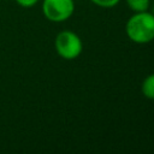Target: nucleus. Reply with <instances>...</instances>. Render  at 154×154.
Returning a JSON list of instances; mask_svg holds the SVG:
<instances>
[{"instance_id":"nucleus-1","label":"nucleus","mask_w":154,"mask_h":154,"mask_svg":"<svg viewBox=\"0 0 154 154\" xmlns=\"http://www.w3.org/2000/svg\"><path fill=\"white\" fill-rule=\"evenodd\" d=\"M125 32L137 45L152 42L154 40V14L149 11L134 12L125 24Z\"/></svg>"},{"instance_id":"nucleus-2","label":"nucleus","mask_w":154,"mask_h":154,"mask_svg":"<svg viewBox=\"0 0 154 154\" xmlns=\"http://www.w3.org/2000/svg\"><path fill=\"white\" fill-rule=\"evenodd\" d=\"M54 47L60 58L65 60H73L81 55L83 51V42L76 32L71 30H63L55 36Z\"/></svg>"},{"instance_id":"nucleus-3","label":"nucleus","mask_w":154,"mask_h":154,"mask_svg":"<svg viewBox=\"0 0 154 154\" xmlns=\"http://www.w3.org/2000/svg\"><path fill=\"white\" fill-rule=\"evenodd\" d=\"M43 16L54 23L67 20L75 12L73 0H43L42 1Z\"/></svg>"},{"instance_id":"nucleus-4","label":"nucleus","mask_w":154,"mask_h":154,"mask_svg":"<svg viewBox=\"0 0 154 154\" xmlns=\"http://www.w3.org/2000/svg\"><path fill=\"white\" fill-rule=\"evenodd\" d=\"M141 91L147 99L154 100V73L148 75L143 79L141 84Z\"/></svg>"},{"instance_id":"nucleus-5","label":"nucleus","mask_w":154,"mask_h":154,"mask_svg":"<svg viewBox=\"0 0 154 154\" xmlns=\"http://www.w3.org/2000/svg\"><path fill=\"white\" fill-rule=\"evenodd\" d=\"M126 4L132 12L148 11L150 7V0H126Z\"/></svg>"},{"instance_id":"nucleus-6","label":"nucleus","mask_w":154,"mask_h":154,"mask_svg":"<svg viewBox=\"0 0 154 154\" xmlns=\"http://www.w3.org/2000/svg\"><path fill=\"white\" fill-rule=\"evenodd\" d=\"M94 5L99 6V7H103V8H111L114 7L116 5L119 4L120 0H90Z\"/></svg>"},{"instance_id":"nucleus-7","label":"nucleus","mask_w":154,"mask_h":154,"mask_svg":"<svg viewBox=\"0 0 154 154\" xmlns=\"http://www.w3.org/2000/svg\"><path fill=\"white\" fill-rule=\"evenodd\" d=\"M19 6H22V7H25V8H29V7H32V6H35L37 2H38V0H14Z\"/></svg>"},{"instance_id":"nucleus-8","label":"nucleus","mask_w":154,"mask_h":154,"mask_svg":"<svg viewBox=\"0 0 154 154\" xmlns=\"http://www.w3.org/2000/svg\"><path fill=\"white\" fill-rule=\"evenodd\" d=\"M152 13H153V14H154V5H153V6H152Z\"/></svg>"}]
</instances>
